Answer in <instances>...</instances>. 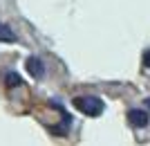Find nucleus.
Here are the masks:
<instances>
[{"instance_id": "nucleus-4", "label": "nucleus", "mask_w": 150, "mask_h": 146, "mask_svg": "<svg viewBox=\"0 0 150 146\" xmlns=\"http://www.w3.org/2000/svg\"><path fill=\"white\" fill-rule=\"evenodd\" d=\"M0 41H2V43H13V41H16V34H13L11 27L5 25V23H0Z\"/></svg>"}, {"instance_id": "nucleus-5", "label": "nucleus", "mask_w": 150, "mask_h": 146, "mask_svg": "<svg viewBox=\"0 0 150 146\" xmlns=\"http://www.w3.org/2000/svg\"><path fill=\"white\" fill-rule=\"evenodd\" d=\"M5 81H7V85H9V88H13V85L18 88L20 83H23V79H20L18 72H7V74H5Z\"/></svg>"}, {"instance_id": "nucleus-6", "label": "nucleus", "mask_w": 150, "mask_h": 146, "mask_svg": "<svg viewBox=\"0 0 150 146\" xmlns=\"http://www.w3.org/2000/svg\"><path fill=\"white\" fill-rule=\"evenodd\" d=\"M144 63L150 68V52H146V54H144Z\"/></svg>"}, {"instance_id": "nucleus-2", "label": "nucleus", "mask_w": 150, "mask_h": 146, "mask_svg": "<svg viewBox=\"0 0 150 146\" xmlns=\"http://www.w3.org/2000/svg\"><path fill=\"white\" fill-rule=\"evenodd\" d=\"M128 121H130L132 128H146L150 121V115L146 108H132L130 113H128Z\"/></svg>"}, {"instance_id": "nucleus-1", "label": "nucleus", "mask_w": 150, "mask_h": 146, "mask_svg": "<svg viewBox=\"0 0 150 146\" xmlns=\"http://www.w3.org/2000/svg\"><path fill=\"white\" fill-rule=\"evenodd\" d=\"M72 106H74L79 113L88 115V117H99V115L105 110V103H103V99H99V97H94V95H88V97H74V99H72Z\"/></svg>"}, {"instance_id": "nucleus-7", "label": "nucleus", "mask_w": 150, "mask_h": 146, "mask_svg": "<svg viewBox=\"0 0 150 146\" xmlns=\"http://www.w3.org/2000/svg\"><path fill=\"white\" fill-rule=\"evenodd\" d=\"M146 110H150V97L146 99Z\"/></svg>"}, {"instance_id": "nucleus-3", "label": "nucleus", "mask_w": 150, "mask_h": 146, "mask_svg": "<svg viewBox=\"0 0 150 146\" xmlns=\"http://www.w3.org/2000/svg\"><path fill=\"white\" fill-rule=\"evenodd\" d=\"M27 72H29L34 79H43L45 76V63L38 56H29L27 58Z\"/></svg>"}]
</instances>
